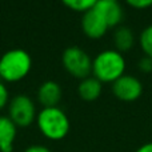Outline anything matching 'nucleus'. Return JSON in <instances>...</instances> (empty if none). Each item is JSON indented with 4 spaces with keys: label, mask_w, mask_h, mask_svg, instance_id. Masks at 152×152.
Returning <instances> with one entry per match:
<instances>
[{
    "label": "nucleus",
    "mask_w": 152,
    "mask_h": 152,
    "mask_svg": "<svg viewBox=\"0 0 152 152\" xmlns=\"http://www.w3.org/2000/svg\"><path fill=\"white\" fill-rule=\"evenodd\" d=\"M136 152H152V142L140 145V147L136 150Z\"/></svg>",
    "instance_id": "6ab92c4d"
},
{
    "label": "nucleus",
    "mask_w": 152,
    "mask_h": 152,
    "mask_svg": "<svg viewBox=\"0 0 152 152\" xmlns=\"http://www.w3.org/2000/svg\"><path fill=\"white\" fill-rule=\"evenodd\" d=\"M63 66L75 77L84 79L92 72V59L88 53L79 47H68L61 56Z\"/></svg>",
    "instance_id": "39448f33"
},
{
    "label": "nucleus",
    "mask_w": 152,
    "mask_h": 152,
    "mask_svg": "<svg viewBox=\"0 0 152 152\" xmlns=\"http://www.w3.org/2000/svg\"><path fill=\"white\" fill-rule=\"evenodd\" d=\"M81 28L87 36L92 39H99L107 32L108 24L95 8H91L89 11L84 12L81 18Z\"/></svg>",
    "instance_id": "0eeeda50"
},
{
    "label": "nucleus",
    "mask_w": 152,
    "mask_h": 152,
    "mask_svg": "<svg viewBox=\"0 0 152 152\" xmlns=\"http://www.w3.org/2000/svg\"><path fill=\"white\" fill-rule=\"evenodd\" d=\"M139 68L142 69L143 72L148 74V72H152V59L148 58V56H144L139 60Z\"/></svg>",
    "instance_id": "2eb2a0df"
},
{
    "label": "nucleus",
    "mask_w": 152,
    "mask_h": 152,
    "mask_svg": "<svg viewBox=\"0 0 152 152\" xmlns=\"http://www.w3.org/2000/svg\"><path fill=\"white\" fill-rule=\"evenodd\" d=\"M37 99L43 107H58V103L61 99V88L56 81H44L39 87Z\"/></svg>",
    "instance_id": "1a4fd4ad"
},
{
    "label": "nucleus",
    "mask_w": 152,
    "mask_h": 152,
    "mask_svg": "<svg viewBox=\"0 0 152 152\" xmlns=\"http://www.w3.org/2000/svg\"><path fill=\"white\" fill-rule=\"evenodd\" d=\"M31 67V56L26 50H8L0 58V77L5 81L21 80L28 75Z\"/></svg>",
    "instance_id": "7ed1b4c3"
},
{
    "label": "nucleus",
    "mask_w": 152,
    "mask_h": 152,
    "mask_svg": "<svg viewBox=\"0 0 152 152\" xmlns=\"http://www.w3.org/2000/svg\"><path fill=\"white\" fill-rule=\"evenodd\" d=\"M24 152H52L50 148L44 147V145H40V144H35V145H29Z\"/></svg>",
    "instance_id": "a211bd4d"
},
{
    "label": "nucleus",
    "mask_w": 152,
    "mask_h": 152,
    "mask_svg": "<svg viewBox=\"0 0 152 152\" xmlns=\"http://www.w3.org/2000/svg\"><path fill=\"white\" fill-rule=\"evenodd\" d=\"M126 60L118 50H104L92 60V74L97 80L113 83L124 75Z\"/></svg>",
    "instance_id": "f03ea898"
},
{
    "label": "nucleus",
    "mask_w": 152,
    "mask_h": 152,
    "mask_svg": "<svg viewBox=\"0 0 152 152\" xmlns=\"http://www.w3.org/2000/svg\"><path fill=\"white\" fill-rule=\"evenodd\" d=\"M77 91L81 99L92 102V100L97 99L102 94V81L97 80L94 76H87V77L81 79Z\"/></svg>",
    "instance_id": "9b49d317"
},
{
    "label": "nucleus",
    "mask_w": 152,
    "mask_h": 152,
    "mask_svg": "<svg viewBox=\"0 0 152 152\" xmlns=\"http://www.w3.org/2000/svg\"><path fill=\"white\" fill-rule=\"evenodd\" d=\"M68 8L77 12H87L95 7L97 0H61Z\"/></svg>",
    "instance_id": "ddd939ff"
},
{
    "label": "nucleus",
    "mask_w": 152,
    "mask_h": 152,
    "mask_svg": "<svg viewBox=\"0 0 152 152\" xmlns=\"http://www.w3.org/2000/svg\"><path fill=\"white\" fill-rule=\"evenodd\" d=\"M8 104V91H7V87L0 81V110L4 108L5 105Z\"/></svg>",
    "instance_id": "dca6fc26"
},
{
    "label": "nucleus",
    "mask_w": 152,
    "mask_h": 152,
    "mask_svg": "<svg viewBox=\"0 0 152 152\" xmlns=\"http://www.w3.org/2000/svg\"><path fill=\"white\" fill-rule=\"evenodd\" d=\"M140 45L145 56L152 59V26H148L143 29L140 35Z\"/></svg>",
    "instance_id": "4468645a"
},
{
    "label": "nucleus",
    "mask_w": 152,
    "mask_h": 152,
    "mask_svg": "<svg viewBox=\"0 0 152 152\" xmlns=\"http://www.w3.org/2000/svg\"><path fill=\"white\" fill-rule=\"evenodd\" d=\"M8 118L16 127H28L36 120V108L31 97L18 95L8 103Z\"/></svg>",
    "instance_id": "20e7f679"
},
{
    "label": "nucleus",
    "mask_w": 152,
    "mask_h": 152,
    "mask_svg": "<svg viewBox=\"0 0 152 152\" xmlns=\"http://www.w3.org/2000/svg\"><path fill=\"white\" fill-rule=\"evenodd\" d=\"M112 92L118 99L123 102H134L140 97L143 86L139 79L135 76L123 75L112 83Z\"/></svg>",
    "instance_id": "423d86ee"
},
{
    "label": "nucleus",
    "mask_w": 152,
    "mask_h": 152,
    "mask_svg": "<svg viewBox=\"0 0 152 152\" xmlns=\"http://www.w3.org/2000/svg\"><path fill=\"white\" fill-rule=\"evenodd\" d=\"M94 8L104 18L108 27H115L121 21L123 10L116 0H97Z\"/></svg>",
    "instance_id": "6e6552de"
},
{
    "label": "nucleus",
    "mask_w": 152,
    "mask_h": 152,
    "mask_svg": "<svg viewBox=\"0 0 152 152\" xmlns=\"http://www.w3.org/2000/svg\"><path fill=\"white\" fill-rule=\"evenodd\" d=\"M134 8H147L152 5V0H126Z\"/></svg>",
    "instance_id": "f3484780"
},
{
    "label": "nucleus",
    "mask_w": 152,
    "mask_h": 152,
    "mask_svg": "<svg viewBox=\"0 0 152 152\" xmlns=\"http://www.w3.org/2000/svg\"><path fill=\"white\" fill-rule=\"evenodd\" d=\"M40 132L50 140H61L69 132V119L59 107H44L36 115Z\"/></svg>",
    "instance_id": "f257e3e1"
},
{
    "label": "nucleus",
    "mask_w": 152,
    "mask_h": 152,
    "mask_svg": "<svg viewBox=\"0 0 152 152\" xmlns=\"http://www.w3.org/2000/svg\"><path fill=\"white\" fill-rule=\"evenodd\" d=\"M134 34L128 27H119L113 34V43L119 52L128 51L134 45Z\"/></svg>",
    "instance_id": "f8f14e48"
},
{
    "label": "nucleus",
    "mask_w": 152,
    "mask_h": 152,
    "mask_svg": "<svg viewBox=\"0 0 152 152\" xmlns=\"http://www.w3.org/2000/svg\"><path fill=\"white\" fill-rule=\"evenodd\" d=\"M18 127L8 116H0V152H12Z\"/></svg>",
    "instance_id": "9d476101"
}]
</instances>
